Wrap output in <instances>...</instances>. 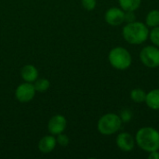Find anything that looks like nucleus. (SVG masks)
<instances>
[{
  "label": "nucleus",
  "instance_id": "obj_4",
  "mask_svg": "<svg viewBox=\"0 0 159 159\" xmlns=\"http://www.w3.org/2000/svg\"><path fill=\"white\" fill-rule=\"evenodd\" d=\"M122 120L119 115L114 113H108L101 116L97 123L98 131L105 136L117 133L122 128Z\"/></svg>",
  "mask_w": 159,
  "mask_h": 159
},
{
  "label": "nucleus",
  "instance_id": "obj_11",
  "mask_svg": "<svg viewBox=\"0 0 159 159\" xmlns=\"http://www.w3.org/2000/svg\"><path fill=\"white\" fill-rule=\"evenodd\" d=\"M20 76L25 82H34L38 77V71L35 66L26 64L20 69Z\"/></svg>",
  "mask_w": 159,
  "mask_h": 159
},
{
  "label": "nucleus",
  "instance_id": "obj_12",
  "mask_svg": "<svg viewBox=\"0 0 159 159\" xmlns=\"http://www.w3.org/2000/svg\"><path fill=\"white\" fill-rule=\"evenodd\" d=\"M146 105L154 111H159V89H154L146 92Z\"/></svg>",
  "mask_w": 159,
  "mask_h": 159
},
{
  "label": "nucleus",
  "instance_id": "obj_8",
  "mask_svg": "<svg viewBox=\"0 0 159 159\" xmlns=\"http://www.w3.org/2000/svg\"><path fill=\"white\" fill-rule=\"evenodd\" d=\"M116 144L123 152H131L135 145V137L129 132H120L116 138Z\"/></svg>",
  "mask_w": 159,
  "mask_h": 159
},
{
  "label": "nucleus",
  "instance_id": "obj_2",
  "mask_svg": "<svg viewBox=\"0 0 159 159\" xmlns=\"http://www.w3.org/2000/svg\"><path fill=\"white\" fill-rule=\"evenodd\" d=\"M136 145L146 153L159 150V131L153 127H143L135 134Z\"/></svg>",
  "mask_w": 159,
  "mask_h": 159
},
{
  "label": "nucleus",
  "instance_id": "obj_19",
  "mask_svg": "<svg viewBox=\"0 0 159 159\" xmlns=\"http://www.w3.org/2000/svg\"><path fill=\"white\" fill-rule=\"evenodd\" d=\"M83 7L88 11H92L97 6V0H81Z\"/></svg>",
  "mask_w": 159,
  "mask_h": 159
},
{
  "label": "nucleus",
  "instance_id": "obj_15",
  "mask_svg": "<svg viewBox=\"0 0 159 159\" xmlns=\"http://www.w3.org/2000/svg\"><path fill=\"white\" fill-rule=\"evenodd\" d=\"M129 95H130V99L135 103H143V102H145L146 92L143 89H140V88L133 89L130 91V94Z\"/></svg>",
  "mask_w": 159,
  "mask_h": 159
},
{
  "label": "nucleus",
  "instance_id": "obj_14",
  "mask_svg": "<svg viewBox=\"0 0 159 159\" xmlns=\"http://www.w3.org/2000/svg\"><path fill=\"white\" fill-rule=\"evenodd\" d=\"M119 7L125 11H135L142 4V0H118Z\"/></svg>",
  "mask_w": 159,
  "mask_h": 159
},
{
  "label": "nucleus",
  "instance_id": "obj_9",
  "mask_svg": "<svg viewBox=\"0 0 159 159\" xmlns=\"http://www.w3.org/2000/svg\"><path fill=\"white\" fill-rule=\"evenodd\" d=\"M67 127V120L61 115H55L52 116L48 124V129L50 134L58 135L62 133Z\"/></svg>",
  "mask_w": 159,
  "mask_h": 159
},
{
  "label": "nucleus",
  "instance_id": "obj_6",
  "mask_svg": "<svg viewBox=\"0 0 159 159\" xmlns=\"http://www.w3.org/2000/svg\"><path fill=\"white\" fill-rule=\"evenodd\" d=\"M35 89L30 82H25L18 86L15 91V96L20 102H29L35 95Z\"/></svg>",
  "mask_w": 159,
  "mask_h": 159
},
{
  "label": "nucleus",
  "instance_id": "obj_7",
  "mask_svg": "<svg viewBox=\"0 0 159 159\" xmlns=\"http://www.w3.org/2000/svg\"><path fill=\"white\" fill-rule=\"evenodd\" d=\"M104 20L111 26H119L125 22V10L120 7H110L104 14Z\"/></svg>",
  "mask_w": 159,
  "mask_h": 159
},
{
  "label": "nucleus",
  "instance_id": "obj_5",
  "mask_svg": "<svg viewBox=\"0 0 159 159\" xmlns=\"http://www.w3.org/2000/svg\"><path fill=\"white\" fill-rule=\"evenodd\" d=\"M140 60L148 68L159 67V48L154 45L145 46L140 51Z\"/></svg>",
  "mask_w": 159,
  "mask_h": 159
},
{
  "label": "nucleus",
  "instance_id": "obj_18",
  "mask_svg": "<svg viewBox=\"0 0 159 159\" xmlns=\"http://www.w3.org/2000/svg\"><path fill=\"white\" fill-rule=\"evenodd\" d=\"M119 116H120L123 123H129L133 117V113H132L131 110L126 108V109L121 110V112L119 114Z\"/></svg>",
  "mask_w": 159,
  "mask_h": 159
},
{
  "label": "nucleus",
  "instance_id": "obj_22",
  "mask_svg": "<svg viewBox=\"0 0 159 159\" xmlns=\"http://www.w3.org/2000/svg\"><path fill=\"white\" fill-rule=\"evenodd\" d=\"M148 158L149 159H159V150L154 151L151 153H148Z\"/></svg>",
  "mask_w": 159,
  "mask_h": 159
},
{
  "label": "nucleus",
  "instance_id": "obj_16",
  "mask_svg": "<svg viewBox=\"0 0 159 159\" xmlns=\"http://www.w3.org/2000/svg\"><path fill=\"white\" fill-rule=\"evenodd\" d=\"M34 89L37 92H45L47 91L49 87H50V82L46 79V78H37L35 81H34Z\"/></svg>",
  "mask_w": 159,
  "mask_h": 159
},
{
  "label": "nucleus",
  "instance_id": "obj_20",
  "mask_svg": "<svg viewBox=\"0 0 159 159\" xmlns=\"http://www.w3.org/2000/svg\"><path fill=\"white\" fill-rule=\"evenodd\" d=\"M56 141H57L58 144H60L61 146H63V147H65V146H67L69 144V138H68V136L64 135L62 133L57 135Z\"/></svg>",
  "mask_w": 159,
  "mask_h": 159
},
{
  "label": "nucleus",
  "instance_id": "obj_10",
  "mask_svg": "<svg viewBox=\"0 0 159 159\" xmlns=\"http://www.w3.org/2000/svg\"><path fill=\"white\" fill-rule=\"evenodd\" d=\"M57 145L56 138L52 135H48L43 137L38 143V149L43 154H49L51 153Z\"/></svg>",
  "mask_w": 159,
  "mask_h": 159
},
{
  "label": "nucleus",
  "instance_id": "obj_1",
  "mask_svg": "<svg viewBox=\"0 0 159 159\" xmlns=\"http://www.w3.org/2000/svg\"><path fill=\"white\" fill-rule=\"evenodd\" d=\"M122 36L130 45H142L149 37V28L143 21L128 22L122 29Z\"/></svg>",
  "mask_w": 159,
  "mask_h": 159
},
{
  "label": "nucleus",
  "instance_id": "obj_13",
  "mask_svg": "<svg viewBox=\"0 0 159 159\" xmlns=\"http://www.w3.org/2000/svg\"><path fill=\"white\" fill-rule=\"evenodd\" d=\"M148 28H154L159 26V10L158 9H152L150 10L146 17L144 22Z\"/></svg>",
  "mask_w": 159,
  "mask_h": 159
},
{
  "label": "nucleus",
  "instance_id": "obj_3",
  "mask_svg": "<svg viewBox=\"0 0 159 159\" xmlns=\"http://www.w3.org/2000/svg\"><path fill=\"white\" fill-rule=\"evenodd\" d=\"M108 61L111 66L116 70L125 71L130 67L132 63V56L127 48L118 46L110 50Z\"/></svg>",
  "mask_w": 159,
  "mask_h": 159
},
{
  "label": "nucleus",
  "instance_id": "obj_21",
  "mask_svg": "<svg viewBox=\"0 0 159 159\" xmlns=\"http://www.w3.org/2000/svg\"><path fill=\"white\" fill-rule=\"evenodd\" d=\"M136 20L135 11H125V22H132Z\"/></svg>",
  "mask_w": 159,
  "mask_h": 159
},
{
  "label": "nucleus",
  "instance_id": "obj_17",
  "mask_svg": "<svg viewBox=\"0 0 159 159\" xmlns=\"http://www.w3.org/2000/svg\"><path fill=\"white\" fill-rule=\"evenodd\" d=\"M149 40L151 41L152 45L159 48V26L151 28L149 30Z\"/></svg>",
  "mask_w": 159,
  "mask_h": 159
}]
</instances>
